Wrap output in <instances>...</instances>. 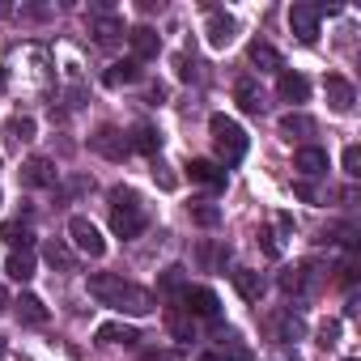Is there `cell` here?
Listing matches in <instances>:
<instances>
[{
    "instance_id": "cell-1",
    "label": "cell",
    "mask_w": 361,
    "mask_h": 361,
    "mask_svg": "<svg viewBox=\"0 0 361 361\" xmlns=\"http://www.w3.org/2000/svg\"><path fill=\"white\" fill-rule=\"evenodd\" d=\"M90 293L102 302V306H115V310H128V314H149L153 310V293L115 276V272H94L90 276Z\"/></svg>"
},
{
    "instance_id": "cell-2",
    "label": "cell",
    "mask_w": 361,
    "mask_h": 361,
    "mask_svg": "<svg viewBox=\"0 0 361 361\" xmlns=\"http://www.w3.org/2000/svg\"><path fill=\"white\" fill-rule=\"evenodd\" d=\"M145 226H149V217H145L140 196H136L132 188H115V192H111V230H115L119 238H140Z\"/></svg>"
},
{
    "instance_id": "cell-3",
    "label": "cell",
    "mask_w": 361,
    "mask_h": 361,
    "mask_svg": "<svg viewBox=\"0 0 361 361\" xmlns=\"http://www.w3.org/2000/svg\"><path fill=\"white\" fill-rule=\"evenodd\" d=\"M209 136H213V149L226 166H238L247 157V132L230 119V115H213L209 119Z\"/></svg>"
},
{
    "instance_id": "cell-4",
    "label": "cell",
    "mask_w": 361,
    "mask_h": 361,
    "mask_svg": "<svg viewBox=\"0 0 361 361\" xmlns=\"http://www.w3.org/2000/svg\"><path fill=\"white\" fill-rule=\"evenodd\" d=\"M68 238H73L77 251H85L90 259H102V255H106V238L98 234V226H94L90 217H73V221H68Z\"/></svg>"
},
{
    "instance_id": "cell-5",
    "label": "cell",
    "mask_w": 361,
    "mask_h": 361,
    "mask_svg": "<svg viewBox=\"0 0 361 361\" xmlns=\"http://www.w3.org/2000/svg\"><path fill=\"white\" fill-rule=\"evenodd\" d=\"M90 149L102 153V157H111V161H123V157L132 153V145H128V136H123L119 128H98V132L90 136Z\"/></svg>"
},
{
    "instance_id": "cell-6",
    "label": "cell",
    "mask_w": 361,
    "mask_h": 361,
    "mask_svg": "<svg viewBox=\"0 0 361 361\" xmlns=\"http://www.w3.org/2000/svg\"><path fill=\"white\" fill-rule=\"evenodd\" d=\"M319 5H293L289 9V30L302 39V43H314L319 39Z\"/></svg>"
},
{
    "instance_id": "cell-7",
    "label": "cell",
    "mask_w": 361,
    "mask_h": 361,
    "mask_svg": "<svg viewBox=\"0 0 361 361\" xmlns=\"http://www.w3.org/2000/svg\"><path fill=\"white\" fill-rule=\"evenodd\" d=\"M183 310H188V314H200V319H217L221 302H217L213 289H204V285H188V289H183Z\"/></svg>"
},
{
    "instance_id": "cell-8",
    "label": "cell",
    "mask_w": 361,
    "mask_h": 361,
    "mask_svg": "<svg viewBox=\"0 0 361 361\" xmlns=\"http://www.w3.org/2000/svg\"><path fill=\"white\" fill-rule=\"evenodd\" d=\"M22 188H51L56 183V161H47V157H30V161H22Z\"/></svg>"
},
{
    "instance_id": "cell-9",
    "label": "cell",
    "mask_w": 361,
    "mask_h": 361,
    "mask_svg": "<svg viewBox=\"0 0 361 361\" xmlns=\"http://www.w3.org/2000/svg\"><path fill=\"white\" fill-rule=\"evenodd\" d=\"M188 174H192V183H204V188H213V192L226 188V170H221L217 161H209V157H192V161H188Z\"/></svg>"
},
{
    "instance_id": "cell-10",
    "label": "cell",
    "mask_w": 361,
    "mask_h": 361,
    "mask_svg": "<svg viewBox=\"0 0 361 361\" xmlns=\"http://www.w3.org/2000/svg\"><path fill=\"white\" fill-rule=\"evenodd\" d=\"M323 90H327V106H331L336 115H348V111H353L357 94H353V85H348L344 77H327V81H323Z\"/></svg>"
},
{
    "instance_id": "cell-11",
    "label": "cell",
    "mask_w": 361,
    "mask_h": 361,
    "mask_svg": "<svg viewBox=\"0 0 361 361\" xmlns=\"http://www.w3.org/2000/svg\"><path fill=\"white\" fill-rule=\"evenodd\" d=\"M234 35H238V22H234L230 13L213 9V13H209V43H213V47H230Z\"/></svg>"
},
{
    "instance_id": "cell-12",
    "label": "cell",
    "mask_w": 361,
    "mask_h": 361,
    "mask_svg": "<svg viewBox=\"0 0 361 361\" xmlns=\"http://www.w3.org/2000/svg\"><path fill=\"white\" fill-rule=\"evenodd\" d=\"M128 43H132V51H136V64H140V60H153V56H157V47H161L157 30H149V26L128 30Z\"/></svg>"
},
{
    "instance_id": "cell-13",
    "label": "cell",
    "mask_w": 361,
    "mask_h": 361,
    "mask_svg": "<svg viewBox=\"0 0 361 361\" xmlns=\"http://www.w3.org/2000/svg\"><path fill=\"white\" fill-rule=\"evenodd\" d=\"M247 56H251V64H255L259 73H281V51H276L272 43H264V39H255V43L247 47Z\"/></svg>"
},
{
    "instance_id": "cell-14",
    "label": "cell",
    "mask_w": 361,
    "mask_h": 361,
    "mask_svg": "<svg viewBox=\"0 0 361 361\" xmlns=\"http://www.w3.org/2000/svg\"><path fill=\"white\" fill-rule=\"evenodd\" d=\"M293 170H302L306 178H314V174H323V170H327V153H323V149H314V145H306V149H298V153H293Z\"/></svg>"
},
{
    "instance_id": "cell-15",
    "label": "cell",
    "mask_w": 361,
    "mask_h": 361,
    "mask_svg": "<svg viewBox=\"0 0 361 361\" xmlns=\"http://www.w3.org/2000/svg\"><path fill=\"white\" fill-rule=\"evenodd\" d=\"M276 90H281L285 102H306V98H310V81H306L302 73H281Z\"/></svg>"
},
{
    "instance_id": "cell-16",
    "label": "cell",
    "mask_w": 361,
    "mask_h": 361,
    "mask_svg": "<svg viewBox=\"0 0 361 361\" xmlns=\"http://www.w3.org/2000/svg\"><path fill=\"white\" fill-rule=\"evenodd\" d=\"M234 102L247 111V115H264V90L255 81H238L234 85Z\"/></svg>"
},
{
    "instance_id": "cell-17",
    "label": "cell",
    "mask_w": 361,
    "mask_h": 361,
    "mask_svg": "<svg viewBox=\"0 0 361 361\" xmlns=\"http://www.w3.org/2000/svg\"><path fill=\"white\" fill-rule=\"evenodd\" d=\"M136 340H140V331L128 323H102L98 327V344H136Z\"/></svg>"
},
{
    "instance_id": "cell-18",
    "label": "cell",
    "mask_w": 361,
    "mask_h": 361,
    "mask_svg": "<svg viewBox=\"0 0 361 361\" xmlns=\"http://www.w3.org/2000/svg\"><path fill=\"white\" fill-rule=\"evenodd\" d=\"M140 77H145V68H140L136 60H119V64L106 68V85H132V81H140Z\"/></svg>"
},
{
    "instance_id": "cell-19",
    "label": "cell",
    "mask_w": 361,
    "mask_h": 361,
    "mask_svg": "<svg viewBox=\"0 0 361 361\" xmlns=\"http://www.w3.org/2000/svg\"><path fill=\"white\" fill-rule=\"evenodd\" d=\"M314 132V119L310 115H302V111H289V115H281V136H310Z\"/></svg>"
},
{
    "instance_id": "cell-20",
    "label": "cell",
    "mask_w": 361,
    "mask_h": 361,
    "mask_svg": "<svg viewBox=\"0 0 361 361\" xmlns=\"http://www.w3.org/2000/svg\"><path fill=\"white\" fill-rule=\"evenodd\" d=\"M13 306H18V319H22V323H47V306H43L35 293H22Z\"/></svg>"
},
{
    "instance_id": "cell-21",
    "label": "cell",
    "mask_w": 361,
    "mask_h": 361,
    "mask_svg": "<svg viewBox=\"0 0 361 361\" xmlns=\"http://www.w3.org/2000/svg\"><path fill=\"white\" fill-rule=\"evenodd\" d=\"M0 238H5L9 247H22V251H30V243H35V230H30V226H22V221H5V226H0Z\"/></svg>"
},
{
    "instance_id": "cell-22",
    "label": "cell",
    "mask_w": 361,
    "mask_h": 361,
    "mask_svg": "<svg viewBox=\"0 0 361 361\" xmlns=\"http://www.w3.org/2000/svg\"><path fill=\"white\" fill-rule=\"evenodd\" d=\"M5 272H9L13 281H22V285H26V281L35 276V255H30V251H13V255H9V264H5Z\"/></svg>"
},
{
    "instance_id": "cell-23",
    "label": "cell",
    "mask_w": 361,
    "mask_h": 361,
    "mask_svg": "<svg viewBox=\"0 0 361 361\" xmlns=\"http://www.w3.org/2000/svg\"><path fill=\"white\" fill-rule=\"evenodd\" d=\"M234 289H238L247 302H255V298L264 293V281H259V272H251V268H238V272H234Z\"/></svg>"
},
{
    "instance_id": "cell-24",
    "label": "cell",
    "mask_w": 361,
    "mask_h": 361,
    "mask_svg": "<svg viewBox=\"0 0 361 361\" xmlns=\"http://www.w3.org/2000/svg\"><path fill=\"white\" fill-rule=\"evenodd\" d=\"M166 327H170L174 340H192V314H188V310L170 306V310H166Z\"/></svg>"
},
{
    "instance_id": "cell-25",
    "label": "cell",
    "mask_w": 361,
    "mask_h": 361,
    "mask_svg": "<svg viewBox=\"0 0 361 361\" xmlns=\"http://www.w3.org/2000/svg\"><path fill=\"white\" fill-rule=\"evenodd\" d=\"M132 149H140V153H157V145H161V136L149 128V123H136L132 128V140H128Z\"/></svg>"
},
{
    "instance_id": "cell-26",
    "label": "cell",
    "mask_w": 361,
    "mask_h": 361,
    "mask_svg": "<svg viewBox=\"0 0 361 361\" xmlns=\"http://www.w3.org/2000/svg\"><path fill=\"white\" fill-rule=\"evenodd\" d=\"M5 136H9L13 145L35 140V119H26V115H22V119H9V123H5Z\"/></svg>"
},
{
    "instance_id": "cell-27",
    "label": "cell",
    "mask_w": 361,
    "mask_h": 361,
    "mask_svg": "<svg viewBox=\"0 0 361 361\" xmlns=\"http://www.w3.org/2000/svg\"><path fill=\"white\" fill-rule=\"evenodd\" d=\"M43 255H47V264H51V268H64V272L73 268V251H68L64 243H56V238L43 247Z\"/></svg>"
},
{
    "instance_id": "cell-28",
    "label": "cell",
    "mask_w": 361,
    "mask_h": 361,
    "mask_svg": "<svg viewBox=\"0 0 361 361\" xmlns=\"http://www.w3.org/2000/svg\"><path fill=\"white\" fill-rule=\"evenodd\" d=\"M94 35H98V43H115L123 35V22L119 18H98L94 22Z\"/></svg>"
},
{
    "instance_id": "cell-29",
    "label": "cell",
    "mask_w": 361,
    "mask_h": 361,
    "mask_svg": "<svg viewBox=\"0 0 361 361\" xmlns=\"http://www.w3.org/2000/svg\"><path fill=\"white\" fill-rule=\"evenodd\" d=\"M153 183H157L161 192H174V188H178V178H174V170H170L166 161H157V157H153Z\"/></svg>"
},
{
    "instance_id": "cell-30",
    "label": "cell",
    "mask_w": 361,
    "mask_h": 361,
    "mask_svg": "<svg viewBox=\"0 0 361 361\" xmlns=\"http://www.w3.org/2000/svg\"><path fill=\"white\" fill-rule=\"evenodd\" d=\"M192 221L204 226V230H213V226L221 221V209H213V204H192Z\"/></svg>"
},
{
    "instance_id": "cell-31",
    "label": "cell",
    "mask_w": 361,
    "mask_h": 361,
    "mask_svg": "<svg viewBox=\"0 0 361 361\" xmlns=\"http://www.w3.org/2000/svg\"><path fill=\"white\" fill-rule=\"evenodd\" d=\"M306 272H310V268H289V272H281V289H285V293H302V289H306Z\"/></svg>"
},
{
    "instance_id": "cell-32",
    "label": "cell",
    "mask_w": 361,
    "mask_h": 361,
    "mask_svg": "<svg viewBox=\"0 0 361 361\" xmlns=\"http://www.w3.org/2000/svg\"><path fill=\"white\" fill-rule=\"evenodd\" d=\"M157 285H161V293H183V289H188V285H183V268H166Z\"/></svg>"
},
{
    "instance_id": "cell-33",
    "label": "cell",
    "mask_w": 361,
    "mask_h": 361,
    "mask_svg": "<svg viewBox=\"0 0 361 361\" xmlns=\"http://www.w3.org/2000/svg\"><path fill=\"white\" fill-rule=\"evenodd\" d=\"M344 174H353V178L361 174V149H357V145L344 149Z\"/></svg>"
},
{
    "instance_id": "cell-34",
    "label": "cell",
    "mask_w": 361,
    "mask_h": 361,
    "mask_svg": "<svg viewBox=\"0 0 361 361\" xmlns=\"http://www.w3.org/2000/svg\"><path fill=\"white\" fill-rule=\"evenodd\" d=\"M302 331H306V327H302V319H285V323H281V336H285V340H298Z\"/></svg>"
},
{
    "instance_id": "cell-35",
    "label": "cell",
    "mask_w": 361,
    "mask_h": 361,
    "mask_svg": "<svg viewBox=\"0 0 361 361\" xmlns=\"http://www.w3.org/2000/svg\"><path fill=\"white\" fill-rule=\"evenodd\" d=\"M336 336H340V323H323V327H319V344H323V348L336 344Z\"/></svg>"
},
{
    "instance_id": "cell-36",
    "label": "cell",
    "mask_w": 361,
    "mask_h": 361,
    "mask_svg": "<svg viewBox=\"0 0 361 361\" xmlns=\"http://www.w3.org/2000/svg\"><path fill=\"white\" fill-rule=\"evenodd\" d=\"M174 64H178V77H183V81H192V77H196V60H188V56H178Z\"/></svg>"
},
{
    "instance_id": "cell-37",
    "label": "cell",
    "mask_w": 361,
    "mask_h": 361,
    "mask_svg": "<svg viewBox=\"0 0 361 361\" xmlns=\"http://www.w3.org/2000/svg\"><path fill=\"white\" fill-rule=\"evenodd\" d=\"M140 361H183V353H166V348H157V353H145Z\"/></svg>"
},
{
    "instance_id": "cell-38",
    "label": "cell",
    "mask_w": 361,
    "mask_h": 361,
    "mask_svg": "<svg viewBox=\"0 0 361 361\" xmlns=\"http://www.w3.org/2000/svg\"><path fill=\"white\" fill-rule=\"evenodd\" d=\"M196 361H226L221 353H204V357H196Z\"/></svg>"
},
{
    "instance_id": "cell-39",
    "label": "cell",
    "mask_w": 361,
    "mask_h": 361,
    "mask_svg": "<svg viewBox=\"0 0 361 361\" xmlns=\"http://www.w3.org/2000/svg\"><path fill=\"white\" fill-rule=\"evenodd\" d=\"M5 13H9V5H5V0H0V18H5Z\"/></svg>"
},
{
    "instance_id": "cell-40",
    "label": "cell",
    "mask_w": 361,
    "mask_h": 361,
    "mask_svg": "<svg viewBox=\"0 0 361 361\" xmlns=\"http://www.w3.org/2000/svg\"><path fill=\"white\" fill-rule=\"evenodd\" d=\"M0 310H5V289H0Z\"/></svg>"
},
{
    "instance_id": "cell-41",
    "label": "cell",
    "mask_w": 361,
    "mask_h": 361,
    "mask_svg": "<svg viewBox=\"0 0 361 361\" xmlns=\"http://www.w3.org/2000/svg\"><path fill=\"white\" fill-rule=\"evenodd\" d=\"M0 353H5V336H0Z\"/></svg>"
},
{
    "instance_id": "cell-42",
    "label": "cell",
    "mask_w": 361,
    "mask_h": 361,
    "mask_svg": "<svg viewBox=\"0 0 361 361\" xmlns=\"http://www.w3.org/2000/svg\"><path fill=\"white\" fill-rule=\"evenodd\" d=\"M348 361H353V357H348Z\"/></svg>"
}]
</instances>
